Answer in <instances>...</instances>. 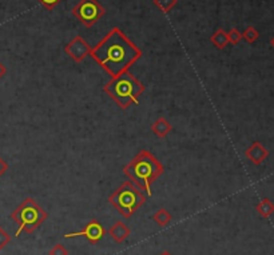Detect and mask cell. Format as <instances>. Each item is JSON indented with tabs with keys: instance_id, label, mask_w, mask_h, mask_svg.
<instances>
[{
	"instance_id": "cell-22",
	"label": "cell",
	"mask_w": 274,
	"mask_h": 255,
	"mask_svg": "<svg viewBox=\"0 0 274 255\" xmlns=\"http://www.w3.org/2000/svg\"><path fill=\"white\" fill-rule=\"evenodd\" d=\"M5 74H7V68H5V66L3 63L0 62V79L4 78Z\"/></svg>"
},
{
	"instance_id": "cell-13",
	"label": "cell",
	"mask_w": 274,
	"mask_h": 255,
	"mask_svg": "<svg viewBox=\"0 0 274 255\" xmlns=\"http://www.w3.org/2000/svg\"><path fill=\"white\" fill-rule=\"evenodd\" d=\"M210 41H212L213 44H214V47H217L218 49L226 48L229 44L228 32H225L222 28L217 29L216 32L212 35V37H210Z\"/></svg>"
},
{
	"instance_id": "cell-6",
	"label": "cell",
	"mask_w": 274,
	"mask_h": 255,
	"mask_svg": "<svg viewBox=\"0 0 274 255\" xmlns=\"http://www.w3.org/2000/svg\"><path fill=\"white\" fill-rule=\"evenodd\" d=\"M71 12L84 27L90 28L106 15V8L98 0H80Z\"/></svg>"
},
{
	"instance_id": "cell-17",
	"label": "cell",
	"mask_w": 274,
	"mask_h": 255,
	"mask_svg": "<svg viewBox=\"0 0 274 255\" xmlns=\"http://www.w3.org/2000/svg\"><path fill=\"white\" fill-rule=\"evenodd\" d=\"M228 39H229V44L236 45L242 40V33L240 32L237 28H232L228 32Z\"/></svg>"
},
{
	"instance_id": "cell-3",
	"label": "cell",
	"mask_w": 274,
	"mask_h": 255,
	"mask_svg": "<svg viewBox=\"0 0 274 255\" xmlns=\"http://www.w3.org/2000/svg\"><path fill=\"white\" fill-rule=\"evenodd\" d=\"M103 91L122 110H126L139 103V96L146 91V86L127 71L118 78L111 79L103 87Z\"/></svg>"
},
{
	"instance_id": "cell-21",
	"label": "cell",
	"mask_w": 274,
	"mask_h": 255,
	"mask_svg": "<svg viewBox=\"0 0 274 255\" xmlns=\"http://www.w3.org/2000/svg\"><path fill=\"white\" fill-rule=\"evenodd\" d=\"M7 170H8V163H7L3 158L0 157V178L7 173Z\"/></svg>"
},
{
	"instance_id": "cell-24",
	"label": "cell",
	"mask_w": 274,
	"mask_h": 255,
	"mask_svg": "<svg viewBox=\"0 0 274 255\" xmlns=\"http://www.w3.org/2000/svg\"><path fill=\"white\" fill-rule=\"evenodd\" d=\"M270 43H272V45H273V47H274V37H273V39H272V41H270Z\"/></svg>"
},
{
	"instance_id": "cell-11",
	"label": "cell",
	"mask_w": 274,
	"mask_h": 255,
	"mask_svg": "<svg viewBox=\"0 0 274 255\" xmlns=\"http://www.w3.org/2000/svg\"><path fill=\"white\" fill-rule=\"evenodd\" d=\"M171 130H173V126L163 116L158 118L151 124V131H153L154 135H157L158 138H166L170 134Z\"/></svg>"
},
{
	"instance_id": "cell-9",
	"label": "cell",
	"mask_w": 274,
	"mask_h": 255,
	"mask_svg": "<svg viewBox=\"0 0 274 255\" xmlns=\"http://www.w3.org/2000/svg\"><path fill=\"white\" fill-rule=\"evenodd\" d=\"M246 158L256 166H260L266 158L269 157V151L262 146L260 142H253L248 150L245 151Z\"/></svg>"
},
{
	"instance_id": "cell-23",
	"label": "cell",
	"mask_w": 274,
	"mask_h": 255,
	"mask_svg": "<svg viewBox=\"0 0 274 255\" xmlns=\"http://www.w3.org/2000/svg\"><path fill=\"white\" fill-rule=\"evenodd\" d=\"M159 255H173V254H171L170 251H162Z\"/></svg>"
},
{
	"instance_id": "cell-19",
	"label": "cell",
	"mask_w": 274,
	"mask_h": 255,
	"mask_svg": "<svg viewBox=\"0 0 274 255\" xmlns=\"http://www.w3.org/2000/svg\"><path fill=\"white\" fill-rule=\"evenodd\" d=\"M48 255H68V250H67L63 245H60V243H56V245L51 249Z\"/></svg>"
},
{
	"instance_id": "cell-14",
	"label": "cell",
	"mask_w": 274,
	"mask_h": 255,
	"mask_svg": "<svg viewBox=\"0 0 274 255\" xmlns=\"http://www.w3.org/2000/svg\"><path fill=\"white\" fill-rule=\"evenodd\" d=\"M171 219H173V217H171V214L169 213V210H166V209H159V210H157L153 214V221L157 223L158 226H167V225L171 222Z\"/></svg>"
},
{
	"instance_id": "cell-15",
	"label": "cell",
	"mask_w": 274,
	"mask_h": 255,
	"mask_svg": "<svg viewBox=\"0 0 274 255\" xmlns=\"http://www.w3.org/2000/svg\"><path fill=\"white\" fill-rule=\"evenodd\" d=\"M154 5L157 7L158 9H161L163 13L170 12L171 9L174 8L178 0H153Z\"/></svg>"
},
{
	"instance_id": "cell-12",
	"label": "cell",
	"mask_w": 274,
	"mask_h": 255,
	"mask_svg": "<svg viewBox=\"0 0 274 255\" xmlns=\"http://www.w3.org/2000/svg\"><path fill=\"white\" fill-rule=\"evenodd\" d=\"M256 211L262 218H269L274 214V203L270 201L269 198H264L256 206Z\"/></svg>"
},
{
	"instance_id": "cell-5",
	"label": "cell",
	"mask_w": 274,
	"mask_h": 255,
	"mask_svg": "<svg viewBox=\"0 0 274 255\" xmlns=\"http://www.w3.org/2000/svg\"><path fill=\"white\" fill-rule=\"evenodd\" d=\"M47 217L48 214L46 210H43L35 199L25 198L24 201L11 213V219L19 226L15 233V237H19L21 233L32 234L37 227L42 226L44 223Z\"/></svg>"
},
{
	"instance_id": "cell-4",
	"label": "cell",
	"mask_w": 274,
	"mask_h": 255,
	"mask_svg": "<svg viewBox=\"0 0 274 255\" xmlns=\"http://www.w3.org/2000/svg\"><path fill=\"white\" fill-rule=\"evenodd\" d=\"M108 202L123 218H131L146 203V195L131 181L123 182L108 197Z\"/></svg>"
},
{
	"instance_id": "cell-20",
	"label": "cell",
	"mask_w": 274,
	"mask_h": 255,
	"mask_svg": "<svg viewBox=\"0 0 274 255\" xmlns=\"http://www.w3.org/2000/svg\"><path fill=\"white\" fill-rule=\"evenodd\" d=\"M47 9H54L60 3V0H37Z\"/></svg>"
},
{
	"instance_id": "cell-10",
	"label": "cell",
	"mask_w": 274,
	"mask_h": 255,
	"mask_svg": "<svg viewBox=\"0 0 274 255\" xmlns=\"http://www.w3.org/2000/svg\"><path fill=\"white\" fill-rule=\"evenodd\" d=\"M130 234H131L130 227L126 223L122 222V221L115 222L108 229V235L111 237V239L115 243H123L126 239L129 238Z\"/></svg>"
},
{
	"instance_id": "cell-8",
	"label": "cell",
	"mask_w": 274,
	"mask_h": 255,
	"mask_svg": "<svg viewBox=\"0 0 274 255\" xmlns=\"http://www.w3.org/2000/svg\"><path fill=\"white\" fill-rule=\"evenodd\" d=\"M106 235V230L104 227L100 225L98 221H91L88 222L86 226H84L83 230L80 231H74V233H68V234H64V238L70 239V238H78V237H83L86 238L90 243L92 245H96L99 243V241L103 238Z\"/></svg>"
},
{
	"instance_id": "cell-16",
	"label": "cell",
	"mask_w": 274,
	"mask_h": 255,
	"mask_svg": "<svg viewBox=\"0 0 274 255\" xmlns=\"http://www.w3.org/2000/svg\"><path fill=\"white\" fill-rule=\"evenodd\" d=\"M258 36H260V32L254 28L253 25H249V27L244 31V33H242V39H245L248 43H254V41L258 39Z\"/></svg>"
},
{
	"instance_id": "cell-7",
	"label": "cell",
	"mask_w": 274,
	"mask_h": 255,
	"mask_svg": "<svg viewBox=\"0 0 274 255\" xmlns=\"http://www.w3.org/2000/svg\"><path fill=\"white\" fill-rule=\"evenodd\" d=\"M64 52L75 63H82L87 56H90L91 47H90L86 39H83L80 35H76L72 40H70L64 45Z\"/></svg>"
},
{
	"instance_id": "cell-2",
	"label": "cell",
	"mask_w": 274,
	"mask_h": 255,
	"mask_svg": "<svg viewBox=\"0 0 274 255\" xmlns=\"http://www.w3.org/2000/svg\"><path fill=\"white\" fill-rule=\"evenodd\" d=\"M165 167L161 162L147 150H142L123 167V174L137 186L138 189L151 195V187L161 175Z\"/></svg>"
},
{
	"instance_id": "cell-18",
	"label": "cell",
	"mask_w": 274,
	"mask_h": 255,
	"mask_svg": "<svg viewBox=\"0 0 274 255\" xmlns=\"http://www.w3.org/2000/svg\"><path fill=\"white\" fill-rule=\"evenodd\" d=\"M9 242H11V237H9V234L3 229V227H0V250H3Z\"/></svg>"
},
{
	"instance_id": "cell-1",
	"label": "cell",
	"mask_w": 274,
	"mask_h": 255,
	"mask_svg": "<svg viewBox=\"0 0 274 255\" xmlns=\"http://www.w3.org/2000/svg\"><path fill=\"white\" fill-rule=\"evenodd\" d=\"M142 55V49L118 27H114L98 44L91 47L90 52V56L111 79L127 72Z\"/></svg>"
}]
</instances>
